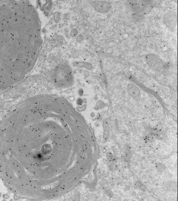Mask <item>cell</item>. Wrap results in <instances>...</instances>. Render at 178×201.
I'll list each match as a JSON object with an SVG mask.
<instances>
[{
    "mask_svg": "<svg viewBox=\"0 0 178 201\" xmlns=\"http://www.w3.org/2000/svg\"><path fill=\"white\" fill-rule=\"evenodd\" d=\"M146 60L147 63L154 70H159L163 67V62L159 57L154 55H147Z\"/></svg>",
    "mask_w": 178,
    "mask_h": 201,
    "instance_id": "cell-1",
    "label": "cell"
},
{
    "mask_svg": "<svg viewBox=\"0 0 178 201\" xmlns=\"http://www.w3.org/2000/svg\"><path fill=\"white\" fill-rule=\"evenodd\" d=\"M128 93L130 95L134 98H137L140 95V91L138 87L134 85L129 84L128 85L127 87Z\"/></svg>",
    "mask_w": 178,
    "mask_h": 201,
    "instance_id": "cell-2",
    "label": "cell"
},
{
    "mask_svg": "<svg viewBox=\"0 0 178 201\" xmlns=\"http://www.w3.org/2000/svg\"><path fill=\"white\" fill-rule=\"evenodd\" d=\"M104 135L105 138H108L109 136V126L108 122L105 121L104 123Z\"/></svg>",
    "mask_w": 178,
    "mask_h": 201,
    "instance_id": "cell-3",
    "label": "cell"
}]
</instances>
